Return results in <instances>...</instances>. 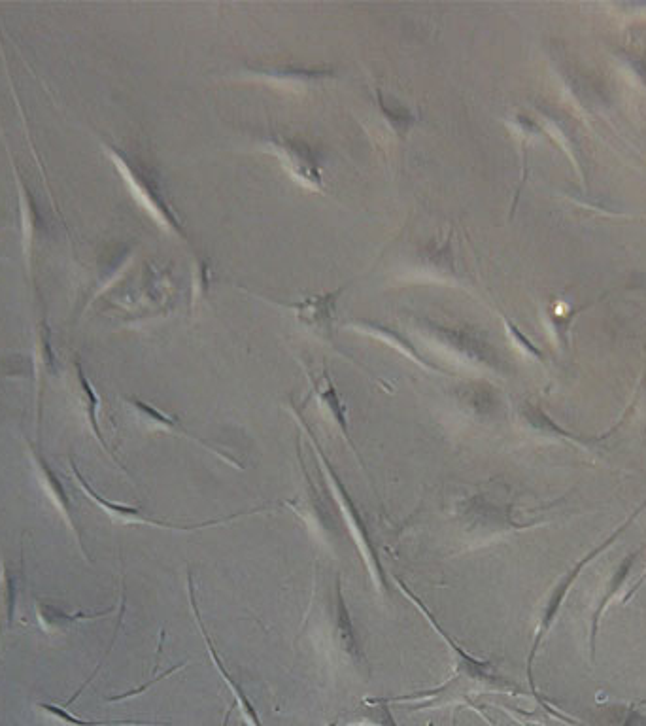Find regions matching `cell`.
<instances>
[{"instance_id":"cell-21","label":"cell","mask_w":646,"mask_h":726,"mask_svg":"<svg viewBox=\"0 0 646 726\" xmlns=\"http://www.w3.org/2000/svg\"><path fill=\"white\" fill-rule=\"evenodd\" d=\"M645 583H646V568H645V571H643V575H641V577H639V579H637V581H635V583H633V585H631V588H629L628 592H626V596H624V600H622V605L629 604V600H631V598H633V596H635V594H637V592H639V590H641V587H643V585H645Z\"/></svg>"},{"instance_id":"cell-8","label":"cell","mask_w":646,"mask_h":726,"mask_svg":"<svg viewBox=\"0 0 646 726\" xmlns=\"http://www.w3.org/2000/svg\"><path fill=\"white\" fill-rule=\"evenodd\" d=\"M116 607H110L106 611H99V613H89V611H67L65 605L55 602V600H48V598H38L34 600V611H36V619L40 628L50 634V636H57V634H63L70 630L74 624L82 623V621H97V619H104L108 615L114 613Z\"/></svg>"},{"instance_id":"cell-13","label":"cell","mask_w":646,"mask_h":726,"mask_svg":"<svg viewBox=\"0 0 646 726\" xmlns=\"http://www.w3.org/2000/svg\"><path fill=\"white\" fill-rule=\"evenodd\" d=\"M189 600H191V607H193V613H195V617H197V624H199V628H201V632H203V638L204 641H206V647H208V655H210V658H212V662H214V666H216V670L220 672L221 677H223V681H225V685L229 687V691H231V694L237 698V704L238 708L242 709V713H244V719L248 721V725L250 726H261V723H259V719H257V713H255V709L252 708V704H250V700L244 696V692H242V689L238 687L237 683H235V679L231 677V675L227 674V670L223 668V664H221L220 657L216 655V649H214V643H212V640H210V636H208V632H206V628H204L203 621H201V613H199V607H197V602H195V592H193V579L189 577Z\"/></svg>"},{"instance_id":"cell-6","label":"cell","mask_w":646,"mask_h":726,"mask_svg":"<svg viewBox=\"0 0 646 726\" xmlns=\"http://www.w3.org/2000/svg\"><path fill=\"white\" fill-rule=\"evenodd\" d=\"M244 74L252 80H261L278 87H303L322 84L335 78L331 65H303V63H265L250 65Z\"/></svg>"},{"instance_id":"cell-12","label":"cell","mask_w":646,"mask_h":726,"mask_svg":"<svg viewBox=\"0 0 646 726\" xmlns=\"http://www.w3.org/2000/svg\"><path fill=\"white\" fill-rule=\"evenodd\" d=\"M643 549H645V547H639L637 551L629 553L628 556L620 562V566L614 570V573H612L611 577H609V581H607V588L603 590V596H601V600H599V604H597V609H595L594 613V623H592V634H590V653H592V662H595V649H597V636H599V624H601V619H603V615H605L607 607L616 600L618 592H620L622 588L626 587V581H628L629 573L633 570L635 560L639 558V554L643 553Z\"/></svg>"},{"instance_id":"cell-5","label":"cell","mask_w":646,"mask_h":726,"mask_svg":"<svg viewBox=\"0 0 646 726\" xmlns=\"http://www.w3.org/2000/svg\"><path fill=\"white\" fill-rule=\"evenodd\" d=\"M70 471L76 479L78 486L82 488L85 496L95 503L99 509L104 511V515H108L110 519L121 522V524H146V526H157V528H169V530H197V528H206V526H218L223 522H229V520L237 519V517H227V519L221 520H210V522H203V524H174V522H165V520L152 519L148 515H144L138 507H131V505H123V503H114L106 498H102L101 494L87 483L84 475L80 473V469L76 466L74 458H70Z\"/></svg>"},{"instance_id":"cell-17","label":"cell","mask_w":646,"mask_h":726,"mask_svg":"<svg viewBox=\"0 0 646 726\" xmlns=\"http://www.w3.org/2000/svg\"><path fill=\"white\" fill-rule=\"evenodd\" d=\"M342 726H397L393 721L388 700H365L361 708H357L352 715L342 717L339 721Z\"/></svg>"},{"instance_id":"cell-20","label":"cell","mask_w":646,"mask_h":726,"mask_svg":"<svg viewBox=\"0 0 646 726\" xmlns=\"http://www.w3.org/2000/svg\"><path fill=\"white\" fill-rule=\"evenodd\" d=\"M38 708L48 711L50 715L57 717L59 721H63V723H67L70 726L152 725V723H144V721H84V719L72 715L63 706L50 704V702H40Z\"/></svg>"},{"instance_id":"cell-16","label":"cell","mask_w":646,"mask_h":726,"mask_svg":"<svg viewBox=\"0 0 646 726\" xmlns=\"http://www.w3.org/2000/svg\"><path fill=\"white\" fill-rule=\"evenodd\" d=\"M374 99H376V114L382 120V125L390 131L393 137H405L408 129L414 125L416 114L412 108L401 106V104H390L384 97V91L380 87H374Z\"/></svg>"},{"instance_id":"cell-4","label":"cell","mask_w":646,"mask_h":726,"mask_svg":"<svg viewBox=\"0 0 646 726\" xmlns=\"http://www.w3.org/2000/svg\"><path fill=\"white\" fill-rule=\"evenodd\" d=\"M29 452H31V458H33L34 469H36V475L40 479L42 488L46 490V496L50 498V502L53 503V507L61 513L63 520L67 522L72 536L76 539V545L80 549V553L84 554L85 560H89V554L85 551L84 545V534H82V526H80V520H78V513H76V507L74 502L68 494L67 486L63 484V481L59 479L57 471L53 469L48 458L44 456V452L40 450L38 445L34 443H27Z\"/></svg>"},{"instance_id":"cell-9","label":"cell","mask_w":646,"mask_h":726,"mask_svg":"<svg viewBox=\"0 0 646 726\" xmlns=\"http://www.w3.org/2000/svg\"><path fill=\"white\" fill-rule=\"evenodd\" d=\"M12 163V171L16 176L17 199H19V218H21V239H23V254L27 261V269L33 273L34 248H36V239L42 233V216L38 214V207L34 203L31 191L27 190L21 174L17 171L14 161Z\"/></svg>"},{"instance_id":"cell-1","label":"cell","mask_w":646,"mask_h":726,"mask_svg":"<svg viewBox=\"0 0 646 726\" xmlns=\"http://www.w3.org/2000/svg\"><path fill=\"white\" fill-rule=\"evenodd\" d=\"M101 148L108 159L114 163L116 171L121 174L133 199L152 216L153 222L159 225L163 231H167L169 235L186 241L182 222H180L176 210L170 205L169 197L165 195L157 176L146 165H142L138 159L125 154L118 146L101 140Z\"/></svg>"},{"instance_id":"cell-7","label":"cell","mask_w":646,"mask_h":726,"mask_svg":"<svg viewBox=\"0 0 646 726\" xmlns=\"http://www.w3.org/2000/svg\"><path fill=\"white\" fill-rule=\"evenodd\" d=\"M344 290H346V286H342L339 290L325 292V294L312 295V297H306L303 301H295V303L271 299V297L263 294L250 295H255L261 301H269L271 305L278 307V309L291 312L293 318H297L299 322H303L308 328L329 333L333 322H335V316H337L339 297L344 294Z\"/></svg>"},{"instance_id":"cell-19","label":"cell","mask_w":646,"mask_h":726,"mask_svg":"<svg viewBox=\"0 0 646 726\" xmlns=\"http://www.w3.org/2000/svg\"><path fill=\"white\" fill-rule=\"evenodd\" d=\"M314 394L331 411L333 418L339 422L340 430L344 433L346 441H350V435H348V420H346V407L342 405L339 392H337V388L333 384V379L329 377L327 371L322 373L318 379H314Z\"/></svg>"},{"instance_id":"cell-3","label":"cell","mask_w":646,"mask_h":726,"mask_svg":"<svg viewBox=\"0 0 646 726\" xmlns=\"http://www.w3.org/2000/svg\"><path fill=\"white\" fill-rule=\"evenodd\" d=\"M645 507L646 500L643 502V505H639V507L635 509V513H631V515H629V519L626 520L620 528H616V530H614V534H612V536L607 537L601 545H597L594 551H590V553L586 554L580 562H577V564L569 570L567 575H563V579H561L560 583H558V585L554 587V590L550 592V596H548L546 604L543 605V613H541V619H539L537 628H535V638H533V645H531L529 658H527V679H529V687H531V691L537 692L535 691V681H533V662H535V657H537L539 649L543 647V643L544 640H546V636H548V632L552 630L554 621L558 619V613H560L561 605H563V602L567 600L569 588L575 585L578 575L582 573V570H584V568H586V566H588L594 558H597V556L601 553H605L607 549H611V545H614V543H616V539L628 530L629 526H631V522L637 519V517L645 511Z\"/></svg>"},{"instance_id":"cell-2","label":"cell","mask_w":646,"mask_h":726,"mask_svg":"<svg viewBox=\"0 0 646 726\" xmlns=\"http://www.w3.org/2000/svg\"><path fill=\"white\" fill-rule=\"evenodd\" d=\"M261 148L278 159L282 169L306 190L323 193L327 186L320 152L305 139L288 133H271L261 139Z\"/></svg>"},{"instance_id":"cell-18","label":"cell","mask_w":646,"mask_h":726,"mask_svg":"<svg viewBox=\"0 0 646 726\" xmlns=\"http://www.w3.org/2000/svg\"><path fill=\"white\" fill-rule=\"evenodd\" d=\"M125 405H127V409H129V411H131V413H133V415H135L142 424H146V426H152V428H157V430H167V432L182 433V435H187V437H193V435H189V433L182 428V424H180L176 418H172L170 415L161 413L159 409H155V407H152L150 403H146V401H142V399L127 398L125 399Z\"/></svg>"},{"instance_id":"cell-10","label":"cell","mask_w":646,"mask_h":726,"mask_svg":"<svg viewBox=\"0 0 646 726\" xmlns=\"http://www.w3.org/2000/svg\"><path fill=\"white\" fill-rule=\"evenodd\" d=\"M23 573H25L23 549L19 551V560L16 564L10 562L8 558L0 560V624L4 632H10L14 628Z\"/></svg>"},{"instance_id":"cell-15","label":"cell","mask_w":646,"mask_h":726,"mask_svg":"<svg viewBox=\"0 0 646 726\" xmlns=\"http://www.w3.org/2000/svg\"><path fill=\"white\" fill-rule=\"evenodd\" d=\"M76 375H78V384H80L82 401H84L85 420H87V424H89V430H91V433L95 435V439H97V443L101 445V449L104 450L110 458H112V462H114L121 471H125V467L121 466V462H119L118 458H116L114 450L108 447V443H106V439H104V435H102L101 424H99V407H101V399H99V394H97V390H95L93 382L89 381V379L85 377L84 369H82L80 362H76Z\"/></svg>"},{"instance_id":"cell-14","label":"cell","mask_w":646,"mask_h":726,"mask_svg":"<svg viewBox=\"0 0 646 726\" xmlns=\"http://www.w3.org/2000/svg\"><path fill=\"white\" fill-rule=\"evenodd\" d=\"M344 328L356 329L359 333H365V335H371L374 339H380V341H384L386 345L393 346L395 350L403 352V354H405L407 358H410V360L420 363V365L425 367V369H429V371H439L437 367H433V365L425 363L424 358L416 352V348L410 345V341L405 339L399 331H395V329L390 328V326H386V324L371 322V320H356V322H348Z\"/></svg>"},{"instance_id":"cell-11","label":"cell","mask_w":646,"mask_h":726,"mask_svg":"<svg viewBox=\"0 0 646 726\" xmlns=\"http://www.w3.org/2000/svg\"><path fill=\"white\" fill-rule=\"evenodd\" d=\"M34 375H36V422L38 432L42 424V398L46 390V382L51 375H55V354L51 348L50 331L46 324H40L36 329L34 339Z\"/></svg>"}]
</instances>
